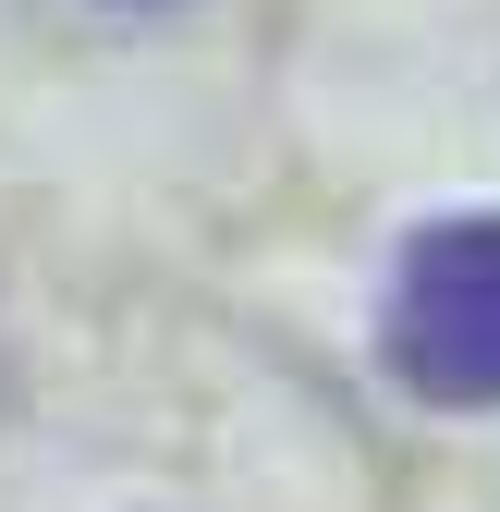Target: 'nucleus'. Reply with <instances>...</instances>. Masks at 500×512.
<instances>
[{"instance_id":"1","label":"nucleus","mask_w":500,"mask_h":512,"mask_svg":"<svg viewBox=\"0 0 500 512\" xmlns=\"http://www.w3.org/2000/svg\"><path fill=\"white\" fill-rule=\"evenodd\" d=\"M391 378L415 403H500V208L488 220H440L403 244L391 269Z\"/></svg>"}]
</instances>
